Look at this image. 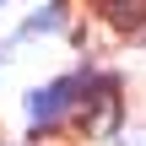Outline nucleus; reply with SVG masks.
<instances>
[{"mask_svg": "<svg viewBox=\"0 0 146 146\" xmlns=\"http://www.w3.org/2000/svg\"><path fill=\"white\" fill-rule=\"evenodd\" d=\"M76 98H81V81H76V76H65V81H54V87L33 92V108H27V114H33V125H43V130H49V125H60V119L76 108Z\"/></svg>", "mask_w": 146, "mask_h": 146, "instance_id": "nucleus-1", "label": "nucleus"}, {"mask_svg": "<svg viewBox=\"0 0 146 146\" xmlns=\"http://www.w3.org/2000/svg\"><path fill=\"white\" fill-rule=\"evenodd\" d=\"M114 119H119V87H114V81H98V108H92L87 130H92V135H108Z\"/></svg>", "mask_w": 146, "mask_h": 146, "instance_id": "nucleus-2", "label": "nucleus"}, {"mask_svg": "<svg viewBox=\"0 0 146 146\" xmlns=\"http://www.w3.org/2000/svg\"><path fill=\"white\" fill-rule=\"evenodd\" d=\"M103 11L119 27H146V0H103Z\"/></svg>", "mask_w": 146, "mask_h": 146, "instance_id": "nucleus-3", "label": "nucleus"}, {"mask_svg": "<svg viewBox=\"0 0 146 146\" xmlns=\"http://www.w3.org/2000/svg\"><path fill=\"white\" fill-rule=\"evenodd\" d=\"M130 146H146V130H141V135H130Z\"/></svg>", "mask_w": 146, "mask_h": 146, "instance_id": "nucleus-4", "label": "nucleus"}]
</instances>
